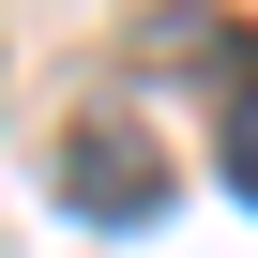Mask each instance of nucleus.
Segmentation results:
<instances>
[{
    "label": "nucleus",
    "instance_id": "nucleus-1",
    "mask_svg": "<svg viewBox=\"0 0 258 258\" xmlns=\"http://www.w3.org/2000/svg\"><path fill=\"white\" fill-rule=\"evenodd\" d=\"M61 182H76V213H106V228H137V213L167 198L152 137H106V121H76V152H61Z\"/></svg>",
    "mask_w": 258,
    "mask_h": 258
},
{
    "label": "nucleus",
    "instance_id": "nucleus-2",
    "mask_svg": "<svg viewBox=\"0 0 258 258\" xmlns=\"http://www.w3.org/2000/svg\"><path fill=\"white\" fill-rule=\"evenodd\" d=\"M228 198H243V213H258V76H243V91H228Z\"/></svg>",
    "mask_w": 258,
    "mask_h": 258
}]
</instances>
